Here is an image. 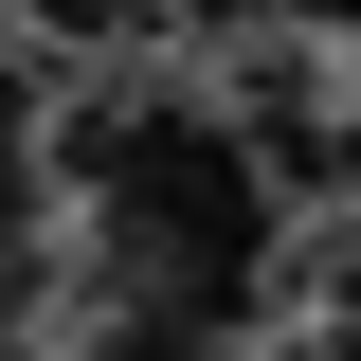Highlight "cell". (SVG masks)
<instances>
[{
  "instance_id": "obj_1",
  "label": "cell",
  "mask_w": 361,
  "mask_h": 361,
  "mask_svg": "<svg viewBox=\"0 0 361 361\" xmlns=\"http://www.w3.org/2000/svg\"><path fill=\"white\" fill-rule=\"evenodd\" d=\"M54 199H73V253L90 271L73 307L109 361H217L271 325V145L199 90H109L54 127Z\"/></svg>"
}]
</instances>
